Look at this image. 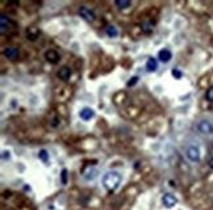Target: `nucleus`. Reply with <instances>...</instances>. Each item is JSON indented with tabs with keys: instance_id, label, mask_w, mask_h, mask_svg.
<instances>
[{
	"instance_id": "obj_17",
	"label": "nucleus",
	"mask_w": 213,
	"mask_h": 210,
	"mask_svg": "<svg viewBox=\"0 0 213 210\" xmlns=\"http://www.w3.org/2000/svg\"><path fill=\"white\" fill-rule=\"evenodd\" d=\"M172 76H174L175 79H180L182 78V72H180L178 68H174V70H172Z\"/></svg>"
},
{
	"instance_id": "obj_18",
	"label": "nucleus",
	"mask_w": 213,
	"mask_h": 210,
	"mask_svg": "<svg viewBox=\"0 0 213 210\" xmlns=\"http://www.w3.org/2000/svg\"><path fill=\"white\" fill-rule=\"evenodd\" d=\"M62 183L63 184L67 183V169H63L62 171Z\"/></svg>"
},
{
	"instance_id": "obj_13",
	"label": "nucleus",
	"mask_w": 213,
	"mask_h": 210,
	"mask_svg": "<svg viewBox=\"0 0 213 210\" xmlns=\"http://www.w3.org/2000/svg\"><path fill=\"white\" fill-rule=\"evenodd\" d=\"M105 33L108 37H111V38H116L117 36H118V29L114 26V25H108V26L105 28Z\"/></svg>"
},
{
	"instance_id": "obj_10",
	"label": "nucleus",
	"mask_w": 213,
	"mask_h": 210,
	"mask_svg": "<svg viewBox=\"0 0 213 210\" xmlns=\"http://www.w3.org/2000/svg\"><path fill=\"white\" fill-rule=\"evenodd\" d=\"M79 116H80V118L83 119V121H89L93 116H95V112H93L91 108H83V109L79 112Z\"/></svg>"
},
{
	"instance_id": "obj_8",
	"label": "nucleus",
	"mask_w": 213,
	"mask_h": 210,
	"mask_svg": "<svg viewBox=\"0 0 213 210\" xmlns=\"http://www.w3.org/2000/svg\"><path fill=\"white\" fill-rule=\"evenodd\" d=\"M57 76H58L61 80H63V82H67L68 79H70V76H71V70L68 67H61L59 70H58V72H57Z\"/></svg>"
},
{
	"instance_id": "obj_9",
	"label": "nucleus",
	"mask_w": 213,
	"mask_h": 210,
	"mask_svg": "<svg viewBox=\"0 0 213 210\" xmlns=\"http://www.w3.org/2000/svg\"><path fill=\"white\" fill-rule=\"evenodd\" d=\"M45 59L48 60L49 63H57L59 60V54L55 50H48L45 53Z\"/></svg>"
},
{
	"instance_id": "obj_3",
	"label": "nucleus",
	"mask_w": 213,
	"mask_h": 210,
	"mask_svg": "<svg viewBox=\"0 0 213 210\" xmlns=\"http://www.w3.org/2000/svg\"><path fill=\"white\" fill-rule=\"evenodd\" d=\"M78 13H79V16L82 17L83 20H86L87 23H93L96 19V16H95V13H93V11H91L89 8H87V7H80L78 11Z\"/></svg>"
},
{
	"instance_id": "obj_20",
	"label": "nucleus",
	"mask_w": 213,
	"mask_h": 210,
	"mask_svg": "<svg viewBox=\"0 0 213 210\" xmlns=\"http://www.w3.org/2000/svg\"><path fill=\"white\" fill-rule=\"evenodd\" d=\"M2 158H3V160H9V158H11V154L8 153V151H4V153L2 154Z\"/></svg>"
},
{
	"instance_id": "obj_7",
	"label": "nucleus",
	"mask_w": 213,
	"mask_h": 210,
	"mask_svg": "<svg viewBox=\"0 0 213 210\" xmlns=\"http://www.w3.org/2000/svg\"><path fill=\"white\" fill-rule=\"evenodd\" d=\"M4 57L7 58V59L9 60H16L19 59V50H17L16 48H7L4 50Z\"/></svg>"
},
{
	"instance_id": "obj_2",
	"label": "nucleus",
	"mask_w": 213,
	"mask_h": 210,
	"mask_svg": "<svg viewBox=\"0 0 213 210\" xmlns=\"http://www.w3.org/2000/svg\"><path fill=\"white\" fill-rule=\"evenodd\" d=\"M186 156L191 163H199L200 162V158H201L200 148H199L196 144H190V146L186 148Z\"/></svg>"
},
{
	"instance_id": "obj_19",
	"label": "nucleus",
	"mask_w": 213,
	"mask_h": 210,
	"mask_svg": "<svg viewBox=\"0 0 213 210\" xmlns=\"http://www.w3.org/2000/svg\"><path fill=\"white\" fill-rule=\"evenodd\" d=\"M137 82H138V78H137V76H136V78H132L128 82V85H129V87H133V85H134Z\"/></svg>"
},
{
	"instance_id": "obj_1",
	"label": "nucleus",
	"mask_w": 213,
	"mask_h": 210,
	"mask_svg": "<svg viewBox=\"0 0 213 210\" xmlns=\"http://www.w3.org/2000/svg\"><path fill=\"white\" fill-rule=\"evenodd\" d=\"M121 180H122V177H121V175L118 172L108 171L105 175L103 176L102 183H103V187L105 188L108 192H113V190H116L117 188L120 187Z\"/></svg>"
},
{
	"instance_id": "obj_16",
	"label": "nucleus",
	"mask_w": 213,
	"mask_h": 210,
	"mask_svg": "<svg viewBox=\"0 0 213 210\" xmlns=\"http://www.w3.org/2000/svg\"><path fill=\"white\" fill-rule=\"evenodd\" d=\"M205 99H207V101H209V103H213V87L208 88L207 93H205Z\"/></svg>"
},
{
	"instance_id": "obj_11",
	"label": "nucleus",
	"mask_w": 213,
	"mask_h": 210,
	"mask_svg": "<svg viewBox=\"0 0 213 210\" xmlns=\"http://www.w3.org/2000/svg\"><path fill=\"white\" fill-rule=\"evenodd\" d=\"M158 58H159V60L161 62H168L170 59L172 58V54H171V51H170L168 49H162L161 51H159V54H158Z\"/></svg>"
},
{
	"instance_id": "obj_21",
	"label": "nucleus",
	"mask_w": 213,
	"mask_h": 210,
	"mask_svg": "<svg viewBox=\"0 0 213 210\" xmlns=\"http://www.w3.org/2000/svg\"><path fill=\"white\" fill-rule=\"evenodd\" d=\"M208 164H209V167H211L212 169H213V156L209 159V162H208Z\"/></svg>"
},
{
	"instance_id": "obj_6",
	"label": "nucleus",
	"mask_w": 213,
	"mask_h": 210,
	"mask_svg": "<svg viewBox=\"0 0 213 210\" xmlns=\"http://www.w3.org/2000/svg\"><path fill=\"white\" fill-rule=\"evenodd\" d=\"M11 26H12L11 20L7 16H4V14H2V16H0V30H2V33L4 34L5 32H8Z\"/></svg>"
},
{
	"instance_id": "obj_5",
	"label": "nucleus",
	"mask_w": 213,
	"mask_h": 210,
	"mask_svg": "<svg viewBox=\"0 0 213 210\" xmlns=\"http://www.w3.org/2000/svg\"><path fill=\"white\" fill-rule=\"evenodd\" d=\"M176 202H178L176 197L171 193H166V194H163V197H162V204H163L164 208H168V209L172 208V206L176 205Z\"/></svg>"
},
{
	"instance_id": "obj_12",
	"label": "nucleus",
	"mask_w": 213,
	"mask_h": 210,
	"mask_svg": "<svg viewBox=\"0 0 213 210\" xmlns=\"http://www.w3.org/2000/svg\"><path fill=\"white\" fill-rule=\"evenodd\" d=\"M146 70L149 71V72H154V71L158 70V62H157V59H155V58L150 57L149 59H147V62H146Z\"/></svg>"
},
{
	"instance_id": "obj_4",
	"label": "nucleus",
	"mask_w": 213,
	"mask_h": 210,
	"mask_svg": "<svg viewBox=\"0 0 213 210\" xmlns=\"http://www.w3.org/2000/svg\"><path fill=\"white\" fill-rule=\"evenodd\" d=\"M197 130L201 134H204V135H209V134L213 133V125H212V122L207 121V119H203V121H200L197 124Z\"/></svg>"
},
{
	"instance_id": "obj_14",
	"label": "nucleus",
	"mask_w": 213,
	"mask_h": 210,
	"mask_svg": "<svg viewBox=\"0 0 213 210\" xmlns=\"http://www.w3.org/2000/svg\"><path fill=\"white\" fill-rule=\"evenodd\" d=\"M116 7L118 9H125L128 7H130V2L129 0H116Z\"/></svg>"
},
{
	"instance_id": "obj_15",
	"label": "nucleus",
	"mask_w": 213,
	"mask_h": 210,
	"mask_svg": "<svg viewBox=\"0 0 213 210\" xmlns=\"http://www.w3.org/2000/svg\"><path fill=\"white\" fill-rule=\"evenodd\" d=\"M38 156H39V159H41L44 163H49V154L46 153V150H41V151H39Z\"/></svg>"
}]
</instances>
